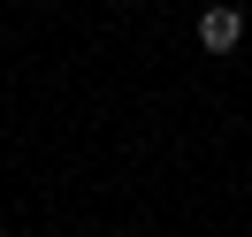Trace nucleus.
I'll return each mask as SVG.
<instances>
[{
    "mask_svg": "<svg viewBox=\"0 0 252 237\" xmlns=\"http://www.w3.org/2000/svg\"><path fill=\"white\" fill-rule=\"evenodd\" d=\"M237 38H245V16L237 8H206L199 16V46L206 54H237Z\"/></svg>",
    "mask_w": 252,
    "mask_h": 237,
    "instance_id": "obj_1",
    "label": "nucleus"
}]
</instances>
